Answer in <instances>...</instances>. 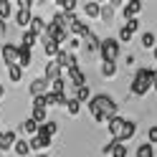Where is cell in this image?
Instances as JSON below:
<instances>
[{"label":"cell","mask_w":157,"mask_h":157,"mask_svg":"<svg viewBox=\"0 0 157 157\" xmlns=\"http://www.w3.org/2000/svg\"><path fill=\"white\" fill-rule=\"evenodd\" d=\"M89 114L96 122H109L117 117V101L106 94H99L94 99H89Z\"/></svg>","instance_id":"1"},{"label":"cell","mask_w":157,"mask_h":157,"mask_svg":"<svg viewBox=\"0 0 157 157\" xmlns=\"http://www.w3.org/2000/svg\"><path fill=\"white\" fill-rule=\"evenodd\" d=\"M134 132H137V124L132 119H124V117H114V119H109V134L114 137V142L129 140V137H134Z\"/></svg>","instance_id":"2"},{"label":"cell","mask_w":157,"mask_h":157,"mask_svg":"<svg viewBox=\"0 0 157 157\" xmlns=\"http://www.w3.org/2000/svg\"><path fill=\"white\" fill-rule=\"evenodd\" d=\"M157 71H152V68H140L137 71V76L132 78V84H129V91L134 96H144L147 91L152 89V78H155Z\"/></svg>","instance_id":"3"},{"label":"cell","mask_w":157,"mask_h":157,"mask_svg":"<svg viewBox=\"0 0 157 157\" xmlns=\"http://www.w3.org/2000/svg\"><path fill=\"white\" fill-rule=\"evenodd\" d=\"M119 46H122V43L114 41V38H104V41H101V48H99L101 61H104V63H114L117 58H119V51H122Z\"/></svg>","instance_id":"4"},{"label":"cell","mask_w":157,"mask_h":157,"mask_svg":"<svg viewBox=\"0 0 157 157\" xmlns=\"http://www.w3.org/2000/svg\"><path fill=\"white\" fill-rule=\"evenodd\" d=\"M3 61L5 66H18L21 63V46H13V43H3Z\"/></svg>","instance_id":"5"},{"label":"cell","mask_w":157,"mask_h":157,"mask_svg":"<svg viewBox=\"0 0 157 157\" xmlns=\"http://www.w3.org/2000/svg\"><path fill=\"white\" fill-rule=\"evenodd\" d=\"M46 94H51V81H46V76L31 81V96H33V99H38V96H46Z\"/></svg>","instance_id":"6"},{"label":"cell","mask_w":157,"mask_h":157,"mask_svg":"<svg viewBox=\"0 0 157 157\" xmlns=\"http://www.w3.org/2000/svg\"><path fill=\"white\" fill-rule=\"evenodd\" d=\"M53 61L61 66V68H66V71H71V68H76V66H78V63H76L74 51H58V56L53 58Z\"/></svg>","instance_id":"7"},{"label":"cell","mask_w":157,"mask_h":157,"mask_svg":"<svg viewBox=\"0 0 157 157\" xmlns=\"http://www.w3.org/2000/svg\"><path fill=\"white\" fill-rule=\"evenodd\" d=\"M18 142V134L13 129H8V132H0V152H8L10 147H15Z\"/></svg>","instance_id":"8"},{"label":"cell","mask_w":157,"mask_h":157,"mask_svg":"<svg viewBox=\"0 0 157 157\" xmlns=\"http://www.w3.org/2000/svg\"><path fill=\"white\" fill-rule=\"evenodd\" d=\"M58 78H63L61 76V66H58L56 61H48L46 63V81L53 84V81H58Z\"/></svg>","instance_id":"9"},{"label":"cell","mask_w":157,"mask_h":157,"mask_svg":"<svg viewBox=\"0 0 157 157\" xmlns=\"http://www.w3.org/2000/svg\"><path fill=\"white\" fill-rule=\"evenodd\" d=\"M68 78H71V84L76 86V89H81V86H86V76H84V71H81L78 66L68 71Z\"/></svg>","instance_id":"10"},{"label":"cell","mask_w":157,"mask_h":157,"mask_svg":"<svg viewBox=\"0 0 157 157\" xmlns=\"http://www.w3.org/2000/svg\"><path fill=\"white\" fill-rule=\"evenodd\" d=\"M31 119L36 124H46L48 122V112L43 109V106H31Z\"/></svg>","instance_id":"11"},{"label":"cell","mask_w":157,"mask_h":157,"mask_svg":"<svg viewBox=\"0 0 157 157\" xmlns=\"http://www.w3.org/2000/svg\"><path fill=\"white\" fill-rule=\"evenodd\" d=\"M46 28H48V23L43 21V18H38V15L31 18V31H33L36 36H46Z\"/></svg>","instance_id":"12"},{"label":"cell","mask_w":157,"mask_h":157,"mask_svg":"<svg viewBox=\"0 0 157 157\" xmlns=\"http://www.w3.org/2000/svg\"><path fill=\"white\" fill-rule=\"evenodd\" d=\"M140 10H142V3H137V0H132V3H127V5H124V18H127V21H134Z\"/></svg>","instance_id":"13"},{"label":"cell","mask_w":157,"mask_h":157,"mask_svg":"<svg viewBox=\"0 0 157 157\" xmlns=\"http://www.w3.org/2000/svg\"><path fill=\"white\" fill-rule=\"evenodd\" d=\"M56 132H58L56 122H46V124H41V129H38V134L46 137V140H53V134H56Z\"/></svg>","instance_id":"14"},{"label":"cell","mask_w":157,"mask_h":157,"mask_svg":"<svg viewBox=\"0 0 157 157\" xmlns=\"http://www.w3.org/2000/svg\"><path fill=\"white\" fill-rule=\"evenodd\" d=\"M31 150H46V147H51V140H46V137H41V134H36V137H31Z\"/></svg>","instance_id":"15"},{"label":"cell","mask_w":157,"mask_h":157,"mask_svg":"<svg viewBox=\"0 0 157 157\" xmlns=\"http://www.w3.org/2000/svg\"><path fill=\"white\" fill-rule=\"evenodd\" d=\"M84 13L89 15L91 21H94V18H101V5H99V3H86V5H84Z\"/></svg>","instance_id":"16"},{"label":"cell","mask_w":157,"mask_h":157,"mask_svg":"<svg viewBox=\"0 0 157 157\" xmlns=\"http://www.w3.org/2000/svg\"><path fill=\"white\" fill-rule=\"evenodd\" d=\"M13 150H15V155H18V157H25L28 152H31V142H28V140H18Z\"/></svg>","instance_id":"17"},{"label":"cell","mask_w":157,"mask_h":157,"mask_svg":"<svg viewBox=\"0 0 157 157\" xmlns=\"http://www.w3.org/2000/svg\"><path fill=\"white\" fill-rule=\"evenodd\" d=\"M38 129H41V124H36V122L31 119V117H28V119L23 122V132H25V134H31V137H36V134H38Z\"/></svg>","instance_id":"18"},{"label":"cell","mask_w":157,"mask_h":157,"mask_svg":"<svg viewBox=\"0 0 157 157\" xmlns=\"http://www.w3.org/2000/svg\"><path fill=\"white\" fill-rule=\"evenodd\" d=\"M43 51H46V56H51V61L58 56V43L56 41H43Z\"/></svg>","instance_id":"19"},{"label":"cell","mask_w":157,"mask_h":157,"mask_svg":"<svg viewBox=\"0 0 157 157\" xmlns=\"http://www.w3.org/2000/svg\"><path fill=\"white\" fill-rule=\"evenodd\" d=\"M33 63V58H31V48H25V46H21V68H25V66H31Z\"/></svg>","instance_id":"20"},{"label":"cell","mask_w":157,"mask_h":157,"mask_svg":"<svg viewBox=\"0 0 157 157\" xmlns=\"http://www.w3.org/2000/svg\"><path fill=\"white\" fill-rule=\"evenodd\" d=\"M137 157H155V147H152L150 142L140 144V147H137Z\"/></svg>","instance_id":"21"},{"label":"cell","mask_w":157,"mask_h":157,"mask_svg":"<svg viewBox=\"0 0 157 157\" xmlns=\"http://www.w3.org/2000/svg\"><path fill=\"white\" fill-rule=\"evenodd\" d=\"M21 41H23L21 46H25V48H33V46H36V41H38V36H36L33 31H25V33H23V38H21Z\"/></svg>","instance_id":"22"},{"label":"cell","mask_w":157,"mask_h":157,"mask_svg":"<svg viewBox=\"0 0 157 157\" xmlns=\"http://www.w3.org/2000/svg\"><path fill=\"white\" fill-rule=\"evenodd\" d=\"M8 76H10L13 84H18V81L23 78V68H21V66H8Z\"/></svg>","instance_id":"23"},{"label":"cell","mask_w":157,"mask_h":157,"mask_svg":"<svg viewBox=\"0 0 157 157\" xmlns=\"http://www.w3.org/2000/svg\"><path fill=\"white\" fill-rule=\"evenodd\" d=\"M15 23L21 25V28H25L28 23H31V13H28V10H18L15 13Z\"/></svg>","instance_id":"24"},{"label":"cell","mask_w":157,"mask_h":157,"mask_svg":"<svg viewBox=\"0 0 157 157\" xmlns=\"http://www.w3.org/2000/svg\"><path fill=\"white\" fill-rule=\"evenodd\" d=\"M112 18H114V5H101V21L104 23H112Z\"/></svg>","instance_id":"25"},{"label":"cell","mask_w":157,"mask_h":157,"mask_svg":"<svg viewBox=\"0 0 157 157\" xmlns=\"http://www.w3.org/2000/svg\"><path fill=\"white\" fill-rule=\"evenodd\" d=\"M66 112L71 114V117H76L78 112H81V104H78V99H68V104H66Z\"/></svg>","instance_id":"26"},{"label":"cell","mask_w":157,"mask_h":157,"mask_svg":"<svg viewBox=\"0 0 157 157\" xmlns=\"http://www.w3.org/2000/svg\"><path fill=\"white\" fill-rule=\"evenodd\" d=\"M63 89H66V78H58V81L51 84V94H58V96H61Z\"/></svg>","instance_id":"27"},{"label":"cell","mask_w":157,"mask_h":157,"mask_svg":"<svg viewBox=\"0 0 157 157\" xmlns=\"http://www.w3.org/2000/svg\"><path fill=\"white\" fill-rule=\"evenodd\" d=\"M142 48H144V51L155 48V33H144V36H142Z\"/></svg>","instance_id":"28"},{"label":"cell","mask_w":157,"mask_h":157,"mask_svg":"<svg viewBox=\"0 0 157 157\" xmlns=\"http://www.w3.org/2000/svg\"><path fill=\"white\" fill-rule=\"evenodd\" d=\"M10 13H13V5L8 3V0H3V3H0V18L5 21V18H10Z\"/></svg>","instance_id":"29"},{"label":"cell","mask_w":157,"mask_h":157,"mask_svg":"<svg viewBox=\"0 0 157 157\" xmlns=\"http://www.w3.org/2000/svg\"><path fill=\"white\" fill-rule=\"evenodd\" d=\"M112 157H127V147H124V142H114Z\"/></svg>","instance_id":"30"},{"label":"cell","mask_w":157,"mask_h":157,"mask_svg":"<svg viewBox=\"0 0 157 157\" xmlns=\"http://www.w3.org/2000/svg\"><path fill=\"white\" fill-rule=\"evenodd\" d=\"M132 36H134V31L129 25H124L122 31H119V43H124V41H132Z\"/></svg>","instance_id":"31"},{"label":"cell","mask_w":157,"mask_h":157,"mask_svg":"<svg viewBox=\"0 0 157 157\" xmlns=\"http://www.w3.org/2000/svg\"><path fill=\"white\" fill-rule=\"evenodd\" d=\"M101 74H104L106 78L117 76V63H104V66H101Z\"/></svg>","instance_id":"32"},{"label":"cell","mask_w":157,"mask_h":157,"mask_svg":"<svg viewBox=\"0 0 157 157\" xmlns=\"http://www.w3.org/2000/svg\"><path fill=\"white\" fill-rule=\"evenodd\" d=\"M76 99H78V101H86V99H91V91H89V86H81V89L76 91Z\"/></svg>","instance_id":"33"},{"label":"cell","mask_w":157,"mask_h":157,"mask_svg":"<svg viewBox=\"0 0 157 157\" xmlns=\"http://www.w3.org/2000/svg\"><path fill=\"white\" fill-rule=\"evenodd\" d=\"M58 5H61L66 13H74V8H76V0H58Z\"/></svg>","instance_id":"34"},{"label":"cell","mask_w":157,"mask_h":157,"mask_svg":"<svg viewBox=\"0 0 157 157\" xmlns=\"http://www.w3.org/2000/svg\"><path fill=\"white\" fill-rule=\"evenodd\" d=\"M147 140H150V144L157 142V127H150V132H147Z\"/></svg>","instance_id":"35"},{"label":"cell","mask_w":157,"mask_h":157,"mask_svg":"<svg viewBox=\"0 0 157 157\" xmlns=\"http://www.w3.org/2000/svg\"><path fill=\"white\" fill-rule=\"evenodd\" d=\"M31 8H33V0H21V10H28V13H31Z\"/></svg>","instance_id":"36"},{"label":"cell","mask_w":157,"mask_h":157,"mask_svg":"<svg viewBox=\"0 0 157 157\" xmlns=\"http://www.w3.org/2000/svg\"><path fill=\"white\" fill-rule=\"evenodd\" d=\"M127 25H129L132 31H137V28H140V21H137V18H134V21H127Z\"/></svg>","instance_id":"37"},{"label":"cell","mask_w":157,"mask_h":157,"mask_svg":"<svg viewBox=\"0 0 157 157\" xmlns=\"http://www.w3.org/2000/svg\"><path fill=\"white\" fill-rule=\"evenodd\" d=\"M3 33H5V21L0 18V36H3Z\"/></svg>","instance_id":"38"},{"label":"cell","mask_w":157,"mask_h":157,"mask_svg":"<svg viewBox=\"0 0 157 157\" xmlns=\"http://www.w3.org/2000/svg\"><path fill=\"white\" fill-rule=\"evenodd\" d=\"M152 86H155V89H157V74H155V78H152Z\"/></svg>","instance_id":"39"},{"label":"cell","mask_w":157,"mask_h":157,"mask_svg":"<svg viewBox=\"0 0 157 157\" xmlns=\"http://www.w3.org/2000/svg\"><path fill=\"white\" fill-rule=\"evenodd\" d=\"M3 94H5V89H3V86H0V96H3Z\"/></svg>","instance_id":"40"},{"label":"cell","mask_w":157,"mask_h":157,"mask_svg":"<svg viewBox=\"0 0 157 157\" xmlns=\"http://www.w3.org/2000/svg\"><path fill=\"white\" fill-rule=\"evenodd\" d=\"M155 61H157V46H155Z\"/></svg>","instance_id":"41"},{"label":"cell","mask_w":157,"mask_h":157,"mask_svg":"<svg viewBox=\"0 0 157 157\" xmlns=\"http://www.w3.org/2000/svg\"><path fill=\"white\" fill-rule=\"evenodd\" d=\"M0 53H3V41H0Z\"/></svg>","instance_id":"42"},{"label":"cell","mask_w":157,"mask_h":157,"mask_svg":"<svg viewBox=\"0 0 157 157\" xmlns=\"http://www.w3.org/2000/svg\"><path fill=\"white\" fill-rule=\"evenodd\" d=\"M41 157H46V155H41Z\"/></svg>","instance_id":"43"}]
</instances>
